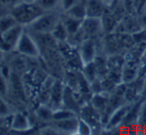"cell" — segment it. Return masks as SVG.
Wrapping results in <instances>:
<instances>
[{
    "mask_svg": "<svg viewBox=\"0 0 146 135\" xmlns=\"http://www.w3.org/2000/svg\"><path fill=\"white\" fill-rule=\"evenodd\" d=\"M44 12L45 11L37 3H27L24 1L17 4L10 10V13L16 18L19 24L25 27L31 24Z\"/></svg>",
    "mask_w": 146,
    "mask_h": 135,
    "instance_id": "obj_1",
    "label": "cell"
},
{
    "mask_svg": "<svg viewBox=\"0 0 146 135\" xmlns=\"http://www.w3.org/2000/svg\"><path fill=\"white\" fill-rule=\"evenodd\" d=\"M61 18V14L52 11H45L43 14H41L36 20L33 21L31 24L27 26L29 30H32V32L37 34H50L58 21Z\"/></svg>",
    "mask_w": 146,
    "mask_h": 135,
    "instance_id": "obj_2",
    "label": "cell"
},
{
    "mask_svg": "<svg viewBox=\"0 0 146 135\" xmlns=\"http://www.w3.org/2000/svg\"><path fill=\"white\" fill-rule=\"evenodd\" d=\"M15 51L24 57L38 58L40 56V49L38 44L27 30H24V32L22 33L16 45Z\"/></svg>",
    "mask_w": 146,
    "mask_h": 135,
    "instance_id": "obj_3",
    "label": "cell"
},
{
    "mask_svg": "<svg viewBox=\"0 0 146 135\" xmlns=\"http://www.w3.org/2000/svg\"><path fill=\"white\" fill-rule=\"evenodd\" d=\"M24 30L25 26L18 24L13 28L1 33V51L3 53H9L15 50L17 43Z\"/></svg>",
    "mask_w": 146,
    "mask_h": 135,
    "instance_id": "obj_4",
    "label": "cell"
},
{
    "mask_svg": "<svg viewBox=\"0 0 146 135\" xmlns=\"http://www.w3.org/2000/svg\"><path fill=\"white\" fill-rule=\"evenodd\" d=\"M78 56H79V60L82 66L95 61L97 57V50H96V45L93 38L85 39L79 45Z\"/></svg>",
    "mask_w": 146,
    "mask_h": 135,
    "instance_id": "obj_5",
    "label": "cell"
},
{
    "mask_svg": "<svg viewBox=\"0 0 146 135\" xmlns=\"http://www.w3.org/2000/svg\"><path fill=\"white\" fill-rule=\"evenodd\" d=\"M79 117L88 122L90 126L92 127V130H94L95 127L100 126V123H103L102 121V116L100 113L92 106L90 102L84 103L81 107H80L79 111Z\"/></svg>",
    "mask_w": 146,
    "mask_h": 135,
    "instance_id": "obj_6",
    "label": "cell"
},
{
    "mask_svg": "<svg viewBox=\"0 0 146 135\" xmlns=\"http://www.w3.org/2000/svg\"><path fill=\"white\" fill-rule=\"evenodd\" d=\"M130 106H131L130 103H124L123 105L118 107V108L110 115V117L105 122V124H104L105 125V129H107V130H113V129L122 126V123H123L124 118H125Z\"/></svg>",
    "mask_w": 146,
    "mask_h": 135,
    "instance_id": "obj_7",
    "label": "cell"
},
{
    "mask_svg": "<svg viewBox=\"0 0 146 135\" xmlns=\"http://www.w3.org/2000/svg\"><path fill=\"white\" fill-rule=\"evenodd\" d=\"M80 29L86 39L93 38L97 36L100 32H102L101 19L94 18V17H86L81 22Z\"/></svg>",
    "mask_w": 146,
    "mask_h": 135,
    "instance_id": "obj_8",
    "label": "cell"
},
{
    "mask_svg": "<svg viewBox=\"0 0 146 135\" xmlns=\"http://www.w3.org/2000/svg\"><path fill=\"white\" fill-rule=\"evenodd\" d=\"M66 85L59 79H55L53 81L52 88H51L50 97H49V105L53 109H57L62 107L63 105V95H64Z\"/></svg>",
    "mask_w": 146,
    "mask_h": 135,
    "instance_id": "obj_9",
    "label": "cell"
},
{
    "mask_svg": "<svg viewBox=\"0 0 146 135\" xmlns=\"http://www.w3.org/2000/svg\"><path fill=\"white\" fill-rule=\"evenodd\" d=\"M87 17L101 18L109 5L104 0H85Z\"/></svg>",
    "mask_w": 146,
    "mask_h": 135,
    "instance_id": "obj_10",
    "label": "cell"
},
{
    "mask_svg": "<svg viewBox=\"0 0 146 135\" xmlns=\"http://www.w3.org/2000/svg\"><path fill=\"white\" fill-rule=\"evenodd\" d=\"M10 128L16 132H26L32 128V124L26 114L23 112H16L12 114Z\"/></svg>",
    "mask_w": 146,
    "mask_h": 135,
    "instance_id": "obj_11",
    "label": "cell"
},
{
    "mask_svg": "<svg viewBox=\"0 0 146 135\" xmlns=\"http://www.w3.org/2000/svg\"><path fill=\"white\" fill-rule=\"evenodd\" d=\"M79 116L71 117V118L63 119V120L53 121L55 125V129L57 131L69 134H77V126Z\"/></svg>",
    "mask_w": 146,
    "mask_h": 135,
    "instance_id": "obj_12",
    "label": "cell"
},
{
    "mask_svg": "<svg viewBox=\"0 0 146 135\" xmlns=\"http://www.w3.org/2000/svg\"><path fill=\"white\" fill-rule=\"evenodd\" d=\"M100 19H101L102 24V32L106 34H110L113 32L117 27L118 21H119L110 7H108V9L104 12Z\"/></svg>",
    "mask_w": 146,
    "mask_h": 135,
    "instance_id": "obj_13",
    "label": "cell"
},
{
    "mask_svg": "<svg viewBox=\"0 0 146 135\" xmlns=\"http://www.w3.org/2000/svg\"><path fill=\"white\" fill-rule=\"evenodd\" d=\"M108 101H109V93L107 92H101L93 94L90 98V103L92 106L100 113L101 116H103L106 108H107Z\"/></svg>",
    "mask_w": 146,
    "mask_h": 135,
    "instance_id": "obj_14",
    "label": "cell"
},
{
    "mask_svg": "<svg viewBox=\"0 0 146 135\" xmlns=\"http://www.w3.org/2000/svg\"><path fill=\"white\" fill-rule=\"evenodd\" d=\"M66 14L73 18L78 19L80 21H83L87 17V12H86V2L85 0H79L72 8H70L68 11H66Z\"/></svg>",
    "mask_w": 146,
    "mask_h": 135,
    "instance_id": "obj_15",
    "label": "cell"
},
{
    "mask_svg": "<svg viewBox=\"0 0 146 135\" xmlns=\"http://www.w3.org/2000/svg\"><path fill=\"white\" fill-rule=\"evenodd\" d=\"M50 35L52 36V38L54 39L56 42H67L69 39V33L67 31V28L65 26V24L63 23V21L60 20L58 21V23L56 24V26L54 27V29L52 30V32L50 33Z\"/></svg>",
    "mask_w": 146,
    "mask_h": 135,
    "instance_id": "obj_16",
    "label": "cell"
},
{
    "mask_svg": "<svg viewBox=\"0 0 146 135\" xmlns=\"http://www.w3.org/2000/svg\"><path fill=\"white\" fill-rule=\"evenodd\" d=\"M61 20L63 21V23H64L65 26H66L67 31H68V33H69V37H70L71 35L75 34V33L79 30L80 26H81V22H82V21L78 20V19H75V18H73V17L69 16L68 14H66V13H64V12H62V14H61Z\"/></svg>",
    "mask_w": 146,
    "mask_h": 135,
    "instance_id": "obj_17",
    "label": "cell"
},
{
    "mask_svg": "<svg viewBox=\"0 0 146 135\" xmlns=\"http://www.w3.org/2000/svg\"><path fill=\"white\" fill-rule=\"evenodd\" d=\"M35 113H36V116L38 117L40 120L45 121V122H50V121L53 120L54 109H53L49 104L41 103V104L37 107Z\"/></svg>",
    "mask_w": 146,
    "mask_h": 135,
    "instance_id": "obj_18",
    "label": "cell"
},
{
    "mask_svg": "<svg viewBox=\"0 0 146 135\" xmlns=\"http://www.w3.org/2000/svg\"><path fill=\"white\" fill-rule=\"evenodd\" d=\"M18 24V21L10 12L1 15V17H0V32H5V31L13 28Z\"/></svg>",
    "mask_w": 146,
    "mask_h": 135,
    "instance_id": "obj_19",
    "label": "cell"
},
{
    "mask_svg": "<svg viewBox=\"0 0 146 135\" xmlns=\"http://www.w3.org/2000/svg\"><path fill=\"white\" fill-rule=\"evenodd\" d=\"M136 128L141 131L146 130V98L142 99L141 103H140L137 122H136Z\"/></svg>",
    "mask_w": 146,
    "mask_h": 135,
    "instance_id": "obj_20",
    "label": "cell"
},
{
    "mask_svg": "<svg viewBox=\"0 0 146 135\" xmlns=\"http://www.w3.org/2000/svg\"><path fill=\"white\" fill-rule=\"evenodd\" d=\"M79 116L76 112H74L73 110L65 107H60V108L54 109V113H53V120L52 121H58V120H63V119L71 118V117Z\"/></svg>",
    "mask_w": 146,
    "mask_h": 135,
    "instance_id": "obj_21",
    "label": "cell"
},
{
    "mask_svg": "<svg viewBox=\"0 0 146 135\" xmlns=\"http://www.w3.org/2000/svg\"><path fill=\"white\" fill-rule=\"evenodd\" d=\"M82 74L85 76V78L87 79L89 82L93 81L94 79H96L98 76V71H97V67H96L95 62H91L89 64H86L82 66Z\"/></svg>",
    "mask_w": 146,
    "mask_h": 135,
    "instance_id": "obj_22",
    "label": "cell"
},
{
    "mask_svg": "<svg viewBox=\"0 0 146 135\" xmlns=\"http://www.w3.org/2000/svg\"><path fill=\"white\" fill-rule=\"evenodd\" d=\"M61 0H38L37 4L44 11H52L60 7Z\"/></svg>",
    "mask_w": 146,
    "mask_h": 135,
    "instance_id": "obj_23",
    "label": "cell"
},
{
    "mask_svg": "<svg viewBox=\"0 0 146 135\" xmlns=\"http://www.w3.org/2000/svg\"><path fill=\"white\" fill-rule=\"evenodd\" d=\"M93 133L92 127L88 122H86L84 119L79 117L78 119V126H77V134L80 135H90Z\"/></svg>",
    "mask_w": 146,
    "mask_h": 135,
    "instance_id": "obj_24",
    "label": "cell"
},
{
    "mask_svg": "<svg viewBox=\"0 0 146 135\" xmlns=\"http://www.w3.org/2000/svg\"><path fill=\"white\" fill-rule=\"evenodd\" d=\"M79 0H61L60 2V10L61 12H66L70 8H72Z\"/></svg>",
    "mask_w": 146,
    "mask_h": 135,
    "instance_id": "obj_25",
    "label": "cell"
},
{
    "mask_svg": "<svg viewBox=\"0 0 146 135\" xmlns=\"http://www.w3.org/2000/svg\"><path fill=\"white\" fill-rule=\"evenodd\" d=\"M0 114H1V118L3 117H6L11 115L10 110H9V106H8V103L5 102L4 99H1V107H0Z\"/></svg>",
    "mask_w": 146,
    "mask_h": 135,
    "instance_id": "obj_26",
    "label": "cell"
},
{
    "mask_svg": "<svg viewBox=\"0 0 146 135\" xmlns=\"http://www.w3.org/2000/svg\"><path fill=\"white\" fill-rule=\"evenodd\" d=\"M1 77H4V78L8 79L10 78V66H9L7 63L2 62L1 64Z\"/></svg>",
    "mask_w": 146,
    "mask_h": 135,
    "instance_id": "obj_27",
    "label": "cell"
},
{
    "mask_svg": "<svg viewBox=\"0 0 146 135\" xmlns=\"http://www.w3.org/2000/svg\"><path fill=\"white\" fill-rule=\"evenodd\" d=\"M0 1H1L2 6L9 7L10 10H11L14 6H16V5L19 4L20 2H22L23 0H0Z\"/></svg>",
    "mask_w": 146,
    "mask_h": 135,
    "instance_id": "obj_28",
    "label": "cell"
},
{
    "mask_svg": "<svg viewBox=\"0 0 146 135\" xmlns=\"http://www.w3.org/2000/svg\"><path fill=\"white\" fill-rule=\"evenodd\" d=\"M142 98H143V99L146 98V76H145V80H144L143 90H142Z\"/></svg>",
    "mask_w": 146,
    "mask_h": 135,
    "instance_id": "obj_29",
    "label": "cell"
},
{
    "mask_svg": "<svg viewBox=\"0 0 146 135\" xmlns=\"http://www.w3.org/2000/svg\"><path fill=\"white\" fill-rule=\"evenodd\" d=\"M128 21H129V23H130V24H131V23H132V22H133V21H134V19L128 18ZM125 28H126V29H128V28H129V29H133V28H132V26H131V25H129V27H128V23H127V24L125 25Z\"/></svg>",
    "mask_w": 146,
    "mask_h": 135,
    "instance_id": "obj_30",
    "label": "cell"
},
{
    "mask_svg": "<svg viewBox=\"0 0 146 135\" xmlns=\"http://www.w3.org/2000/svg\"><path fill=\"white\" fill-rule=\"evenodd\" d=\"M24 2H27V3H36L38 0H23Z\"/></svg>",
    "mask_w": 146,
    "mask_h": 135,
    "instance_id": "obj_31",
    "label": "cell"
},
{
    "mask_svg": "<svg viewBox=\"0 0 146 135\" xmlns=\"http://www.w3.org/2000/svg\"><path fill=\"white\" fill-rule=\"evenodd\" d=\"M106 3H107L108 5H109V7H110V5H111V3H112V0H104Z\"/></svg>",
    "mask_w": 146,
    "mask_h": 135,
    "instance_id": "obj_32",
    "label": "cell"
},
{
    "mask_svg": "<svg viewBox=\"0 0 146 135\" xmlns=\"http://www.w3.org/2000/svg\"><path fill=\"white\" fill-rule=\"evenodd\" d=\"M145 8H146V5H145Z\"/></svg>",
    "mask_w": 146,
    "mask_h": 135,
    "instance_id": "obj_33",
    "label": "cell"
}]
</instances>
